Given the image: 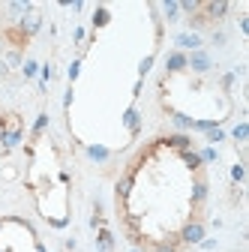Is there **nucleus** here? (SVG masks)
I'll return each instance as SVG.
<instances>
[{
  "mask_svg": "<svg viewBox=\"0 0 249 252\" xmlns=\"http://www.w3.org/2000/svg\"><path fill=\"white\" fill-rule=\"evenodd\" d=\"M228 9H231V3H225V0H210V3H201V12H204L207 21H219V18H225Z\"/></svg>",
  "mask_w": 249,
  "mask_h": 252,
  "instance_id": "1",
  "label": "nucleus"
},
{
  "mask_svg": "<svg viewBox=\"0 0 249 252\" xmlns=\"http://www.w3.org/2000/svg\"><path fill=\"white\" fill-rule=\"evenodd\" d=\"M39 24H42V15L36 12V9H30V12H24V18H21V33L30 39L39 30Z\"/></svg>",
  "mask_w": 249,
  "mask_h": 252,
  "instance_id": "2",
  "label": "nucleus"
},
{
  "mask_svg": "<svg viewBox=\"0 0 249 252\" xmlns=\"http://www.w3.org/2000/svg\"><path fill=\"white\" fill-rule=\"evenodd\" d=\"M201 237H204V228L198 222H189V225L180 231V243H198Z\"/></svg>",
  "mask_w": 249,
  "mask_h": 252,
  "instance_id": "3",
  "label": "nucleus"
},
{
  "mask_svg": "<svg viewBox=\"0 0 249 252\" xmlns=\"http://www.w3.org/2000/svg\"><path fill=\"white\" fill-rule=\"evenodd\" d=\"M189 66H192V69H198V72H207V69H210V57H207L204 51H198V54H192Z\"/></svg>",
  "mask_w": 249,
  "mask_h": 252,
  "instance_id": "4",
  "label": "nucleus"
},
{
  "mask_svg": "<svg viewBox=\"0 0 249 252\" xmlns=\"http://www.w3.org/2000/svg\"><path fill=\"white\" fill-rule=\"evenodd\" d=\"M6 36H9V42H15L18 48H21V45L27 42V36L21 33V27H12V30H6Z\"/></svg>",
  "mask_w": 249,
  "mask_h": 252,
  "instance_id": "5",
  "label": "nucleus"
},
{
  "mask_svg": "<svg viewBox=\"0 0 249 252\" xmlns=\"http://www.w3.org/2000/svg\"><path fill=\"white\" fill-rule=\"evenodd\" d=\"M183 66H186V57H183V54H171L168 69H183Z\"/></svg>",
  "mask_w": 249,
  "mask_h": 252,
  "instance_id": "6",
  "label": "nucleus"
},
{
  "mask_svg": "<svg viewBox=\"0 0 249 252\" xmlns=\"http://www.w3.org/2000/svg\"><path fill=\"white\" fill-rule=\"evenodd\" d=\"M111 246H114V240H111V234H108V231H99V249H102V252H108Z\"/></svg>",
  "mask_w": 249,
  "mask_h": 252,
  "instance_id": "7",
  "label": "nucleus"
},
{
  "mask_svg": "<svg viewBox=\"0 0 249 252\" xmlns=\"http://www.w3.org/2000/svg\"><path fill=\"white\" fill-rule=\"evenodd\" d=\"M129 189H132V177H123V180L117 183V195L123 198V195H126V192H129Z\"/></svg>",
  "mask_w": 249,
  "mask_h": 252,
  "instance_id": "8",
  "label": "nucleus"
},
{
  "mask_svg": "<svg viewBox=\"0 0 249 252\" xmlns=\"http://www.w3.org/2000/svg\"><path fill=\"white\" fill-rule=\"evenodd\" d=\"M30 9H33V6H30V3H9V12H12V15H21V12H30Z\"/></svg>",
  "mask_w": 249,
  "mask_h": 252,
  "instance_id": "9",
  "label": "nucleus"
},
{
  "mask_svg": "<svg viewBox=\"0 0 249 252\" xmlns=\"http://www.w3.org/2000/svg\"><path fill=\"white\" fill-rule=\"evenodd\" d=\"M180 9H186V12H195V9H201V3H198V0H183V3H180Z\"/></svg>",
  "mask_w": 249,
  "mask_h": 252,
  "instance_id": "10",
  "label": "nucleus"
},
{
  "mask_svg": "<svg viewBox=\"0 0 249 252\" xmlns=\"http://www.w3.org/2000/svg\"><path fill=\"white\" fill-rule=\"evenodd\" d=\"M177 12H180V3H174V0H168V3H165V15H168V18H174Z\"/></svg>",
  "mask_w": 249,
  "mask_h": 252,
  "instance_id": "11",
  "label": "nucleus"
},
{
  "mask_svg": "<svg viewBox=\"0 0 249 252\" xmlns=\"http://www.w3.org/2000/svg\"><path fill=\"white\" fill-rule=\"evenodd\" d=\"M207 24V18H204V12L201 15H192V27H204Z\"/></svg>",
  "mask_w": 249,
  "mask_h": 252,
  "instance_id": "12",
  "label": "nucleus"
},
{
  "mask_svg": "<svg viewBox=\"0 0 249 252\" xmlns=\"http://www.w3.org/2000/svg\"><path fill=\"white\" fill-rule=\"evenodd\" d=\"M168 144H174V147H186V138H183V135H174V138H168Z\"/></svg>",
  "mask_w": 249,
  "mask_h": 252,
  "instance_id": "13",
  "label": "nucleus"
},
{
  "mask_svg": "<svg viewBox=\"0 0 249 252\" xmlns=\"http://www.w3.org/2000/svg\"><path fill=\"white\" fill-rule=\"evenodd\" d=\"M183 156H186V162H189L192 168H198V162H201V159H198V156H192V153H183Z\"/></svg>",
  "mask_w": 249,
  "mask_h": 252,
  "instance_id": "14",
  "label": "nucleus"
},
{
  "mask_svg": "<svg viewBox=\"0 0 249 252\" xmlns=\"http://www.w3.org/2000/svg\"><path fill=\"white\" fill-rule=\"evenodd\" d=\"M180 42H183V45H201V42H198V36H183Z\"/></svg>",
  "mask_w": 249,
  "mask_h": 252,
  "instance_id": "15",
  "label": "nucleus"
},
{
  "mask_svg": "<svg viewBox=\"0 0 249 252\" xmlns=\"http://www.w3.org/2000/svg\"><path fill=\"white\" fill-rule=\"evenodd\" d=\"M105 21H108V12H105V9H99V12H96V24H105Z\"/></svg>",
  "mask_w": 249,
  "mask_h": 252,
  "instance_id": "16",
  "label": "nucleus"
},
{
  "mask_svg": "<svg viewBox=\"0 0 249 252\" xmlns=\"http://www.w3.org/2000/svg\"><path fill=\"white\" fill-rule=\"evenodd\" d=\"M153 252H174V246H171V243H165V246H156Z\"/></svg>",
  "mask_w": 249,
  "mask_h": 252,
  "instance_id": "17",
  "label": "nucleus"
}]
</instances>
